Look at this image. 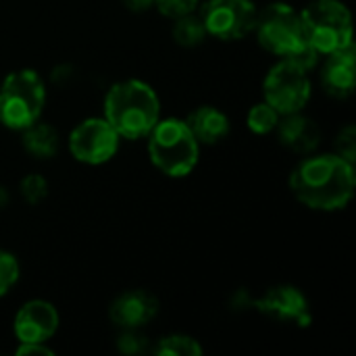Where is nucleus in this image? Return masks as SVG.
<instances>
[{"label": "nucleus", "instance_id": "1", "mask_svg": "<svg viewBox=\"0 0 356 356\" xmlns=\"http://www.w3.org/2000/svg\"><path fill=\"white\" fill-rule=\"evenodd\" d=\"M355 163L338 154L302 161L290 179L294 196L313 211H340L355 196Z\"/></svg>", "mask_w": 356, "mask_h": 356}, {"label": "nucleus", "instance_id": "2", "mask_svg": "<svg viewBox=\"0 0 356 356\" xmlns=\"http://www.w3.org/2000/svg\"><path fill=\"white\" fill-rule=\"evenodd\" d=\"M104 119L121 138L140 140L146 138L159 123L161 100L146 81H117L104 98Z\"/></svg>", "mask_w": 356, "mask_h": 356}, {"label": "nucleus", "instance_id": "3", "mask_svg": "<svg viewBox=\"0 0 356 356\" xmlns=\"http://www.w3.org/2000/svg\"><path fill=\"white\" fill-rule=\"evenodd\" d=\"M252 31H257V40L267 52L288 58L305 71H311L319 63V52L305 40L300 15L290 4L273 2L265 6L257 13Z\"/></svg>", "mask_w": 356, "mask_h": 356}, {"label": "nucleus", "instance_id": "4", "mask_svg": "<svg viewBox=\"0 0 356 356\" xmlns=\"http://www.w3.org/2000/svg\"><path fill=\"white\" fill-rule=\"evenodd\" d=\"M148 138V156L167 177H186L194 171L200 144L186 119H159Z\"/></svg>", "mask_w": 356, "mask_h": 356}, {"label": "nucleus", "instance_id": "5", "mask_svg": "<svg viewBox=\"0 0 356 356\" xmlns=\"http://www.w3.org/2000/svg\"><path fill=\"white\" fill-rule=\"evenodd\" d=\"M46 104V86L33 69H19L0 83V123L23 131L40 121Z\"/></svg>", "mask_w": 356, "mask_h": 356}, {"label": "nucleus", "instance_id": "6", "mask_svg": "<svg viewBox=\"0 0 356 356\" xmlns=\"http://www.w3.org/2000/svg\"><path fill=\"white\" fill-rule=\"evenodd\" d=\"M298 15L305 40L319 54H330L353 44V17L344 2L313 0Z\"/></svg>", "mask_w": 356, "mask_h": 356}, {"label": "nucleus", "instance_id": "7", "mask_svg": "<svg viewBox=\"0 0 356 356\" xmlns=\"http://www.w3.org/2000/svg\"><path fill=\"white\" fill-rule=\"evenodd\" d=\"M265 102L271 104L280 115L300 113L311 100V81L309 71L294 65L288 58H282L265 77L263 83Z\"/></svg>", "mask_w": 356, "mask_h": 356}, {"label": "nucleus", "instance_id": "8", "mask_svg": "<svg viewBox=\"0 0 356 356\" xmlns=\"http://www.w3.org/2000/svg\"><path fill=\"white\" fill-rule=\"evenodd\" d=\"M257 13L252 0H209L200 10V19L209 35L232 42L252 33Z\"/></svg>", "mask_w": 356, "mask_h": 356}, {"label": "nucleus", "instance_id": "9", "mask_svg": "<svg viewBox=\"0 0 356 356\" xmlns=\"http://www.w3.org/2000/svg\"><path fill=\"white\" fill-rule=\"evenodd\" d=\"M119 140L121 136L104 117H92L69 134V150L79 163L102 165L117 154Z\"/></svg>", "mask_w": 356, "mask_h": 356}, {"label": "nucleus", "instance_id": "10", "mask_svg": "<svg viewBox=\"0 0 356 356\" xmlns=\"http://www.w3.org/2000/svg\"><path fill=\"white\" fill-rule=\"evenodd\" d=\"M58 311L46 300H29L15 315V336L19 344L46 342L58 330Z\"/></svg>", "mask_w": 356, "mask_h": 356}, {"label": "nucleus", "instance_id": "11", "mask_svg": "<svg viewBox=\"0 0 356 356\" xmlns=\"http://www.w3.org/2000/svg\"><path fill=\"white\" fill-rule=\"evenodd\" d=\"M159 313V300L144 290H129L121 294L108 309L111 321L121 330H140L148 325Z\"/></svg>", "mask_w": 356, "mask_h": 356}, {"label": "nucleus", "instance_id": "12", "mask_svg": "<svg viewBox=\"0 0 356 356\" xmlns=\"http://www.w3.org/2000/svg\"><path fill=\"white\" fill-rule=\"evenodd\" d=\"M259 311L277 319V321H294L298 325H309V302L305 294L296 288L282 286L269 290L263 298L257 300Z\"/></svg>", "mask_w": 356, "mask_h": 356}, {"label": "nucleus", "instance_id": "13", "mask_svg": "<svg viewBox=\"0 0 356 356\" xmlns=\"http://www.w3.org/2000/svg\"><path fill=\"white\" fill-rule=\"evenodd\" d=\"M323 71H321V81L327 94L336 98H346L355 92L356 83V56L355 44L325 54Z\"/></svg>", "mask_w": 356, "mask_h": 356}, {"label": "nucleus", "instance_id": "14", "mask_svg": "<svg viewBox=\"0 0 356 356\" xmlns=\"http://www.w3.org/2000/svg\"><path fill=\"white\" fill-rule=\"evenodd\" d=\"M277 129H280L282 144L288 146L294 152H300V154L313 152L319 146V140H321L319 125L313 119L305 117L302 111L292 113V115H282V119L277 123Z\"/></svg>", "mask_w": 356, "mask_h": 356}, {"label": "nucleus", "instance_id": "15", "mask_svg": "<svg viewBox=\"0 0 356 356\" xmlns=\"http://www.w3.org/2000/svg\"><path fill=\"white\" fill-rule=\"evenodd\" d=\"M198 144L213 146L229 134V119L215 106H198L186 119Z\"/></svg>", "mask_w": 356, "mask_h": 356}, {"label": "nucleus", "instance_id": "16", "mask_svg": "<svg viewBox=\"0 0 356 356\" xmlns=\"http://www.w3.org/2000/svg\"><path fill=\"white\" fill-rule=\"evenodd\" d=\"M23 146L35 159H50L58 150V131L48 123H31L23 129Z\"/></svg>", "mask_w": 356, "mask_h": 356}, {"label": "nucleus", "instance_id": "17", "mask_svg": "<svg viewBox=\"0 0 356 356\" xmlns=\"http://www.w3.org/2000/svg\"><path fill=\"white\" fill-rule=\"evenodd\" d=\"M207 29H204V23L200 19V15H184V17H177L173 19V40L179 44V46H186V48H194L198 44H202L207 40Z\"/></svg>", "mask_w": 356, "mask_h": 356}, {"label": "nucleus", "instance_id": "18", "mask_svg": "<svg viewBox=\"0 0 356 356\" xmlns=\"http://www.w3.org/2000/svg\"><path fill=\"white\" fill-rule=\"evenodd\" d=\"M282 115L271 106L267 104L265 100L254 104L250 111H248V117H246V123H248V129L257 136H265V134H271L273 129H277V123H280Z\"/></svg>", "mask_w": 356, "mask_h": 356}, {"label": "nucleus", "instance_id": "19", "mask_svg": "<svg viewBox=\"0 0 356 356\" xmlns=\"http://www.w3.org/2000/svg\"><path fill=\"white\" fill-rule=\"evenodd\" d=\"M156 355L159 356H200L202 355V348L200 344L190 338V336H181V334H175V336H167L159 342L156 346Z\"/></svg>", "mask_w": 356, "mask_h": 356}, {"label": "nucleus", "instance_id": "20", "mask_svg": "<svg viewBox=\"0 0 356 356\" xmlns=\"http://www.w3.org/2000/svg\"><path fill=\"white\" fill-rule=\"evenodd\" d=\"M19 280V263L10 252L0 250V296H4Z\"/></svg>", "mask_w": 356, "mask_h": 356}, {"label": "nucleus", "instance_id": "21", "mask_svg": "<svg viewBox=\"0 0 356 356\" xmlns=\"http://www.w3.org/2000/svg\"><path fill=\"white\" fill-rule=\"evenodd\" d=\"M21 194H23V198H25L27 202L38 204V202H42V200L46 198V194H48V184H46V179H44L42 175L31 173V175L23 177V181H21Z\"/></svg>", "mask_w": 356, "mask_h": 356}, {"label": "nucleus", "instance_id": "22", "mask_svg": "<svg viewBox=\"0 0 356 356\" xmlns=\"http://www.w3.org/2000/svg\"><path fill=\"white\" fill-rule=\"evenodd\" d=\"M200 0H154V6L161 15L169 19H177L184 15H190L198 8Z\"/></svg>", "mask_w": 356, "mask_h": 356}, {"label": "nucleus", "instance_id": "23", "mask_svg": "<svg viewBox=\"0 0 356 356\" xmlns=\"http://www.w3.org/2000/svg\"><path fill=\"white\" fill-rule=\"evenodd\" d=\"M336 154L342 156L348 163H355L356 159V127L348 125L344 127L336 138Z\"/></svg>", "mask_w": 356, "mask_h": 356}, {"label": "nucleus", "instance_id": "24", "mask_svg": "<svg viewBox=\"0 0 356 356\" xmlns=\"http://www.w3.org/2000/svg\"><path fill=\"white\" fill-rule=\"evenodd\" d=\"M146 346V338L138 334V330H125V334L119 338V350L125 355H138Z\"/></svg>", "mask_w": 356, "mask_h": 356}, {"label": "nucleus", "instance_id": "25", "mask_svg": "<svg viewBox=\"0 0 356 356\" xmlns=\"http://www.w3.org/2000/svg\"><path fill=\"white\" fill-rule=\"evenodd\" d=\"M17 355L19 356H29V355H52V350L48 346H44V342H25V344H19L17 348Z\"/></svg>", "mask_w": 356, "mask_h": 356}, {"label": "nucleus", "instance_id": "26", "mask_svg": "<svg viewBox=\"0 0 356 356\" xmlns=\"http://www.w3.org/2000/svg\"><path fill=\"white\" fill-rule=\"evenodd\" d=\"M123 4L134 13H144L154 6V0H123Z\"/></svg>", "mask_w": 356, "mask_h": 356}, {"label": "nucleus", "instance_id": "27", "mask_svg": "<svg viewBox=\"0 0 356 356\" xmlns=\"http://www.w3.org/2000/svg\"><path fill=\"white\" fill-rule=\"evenodd\" d=\"M6 200H8V196H6V194L2 192V188H0V207H4V204H6Z\"/></svg>", "mask_w": 356, "mask_h": 356}]
</instances>
